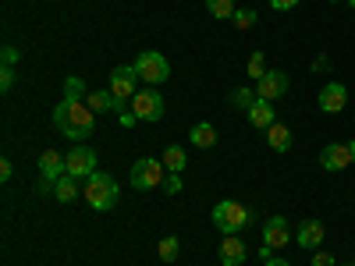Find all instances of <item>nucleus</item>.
I'll use <instances>...</instances> for the list:
<instances>
[{
    "label": "nucleus",
    "instance_id": "nucleus-1",
    "mask_svg": "<svg viewBox=\"0 0 355 266\" xmlns=\"http://www.w3.org/2000/svg\"><path fill=\"white\" fill-rule=\"evenodd\" d=\"M53 125L61 128L64 139L82 142V139L93 135V128H96V114L85 107V100H61V103L53 107Z\"/></svg>",
    "mask_w": 355,
    "mask_h": 266
},
{
    "label": "nucleus",
    "instance_id": "nucleus-2",
    "mask_svg": "<svg viewBox=\"0 0 355 266\" xmlns=\"http://www.w3.org/2000/svg\"><path fill=\"white\" fill-rule=\"evenodd\" d=\"M82 195H85V202L93 206V210H100V213H107V210H114L117 206V181L110 174H103V170H96V174H89L85 177V188H82Z\"/></svg>",
    "mask_w": 355,
    "mask_h": 266
},
{
    "label": "nucleus",
    "instance_id": "nucleus-3",
    "mask_svg": "<svg viewBox=\"0 0 355 266\" xmlns=\"http://www.w3.org/2000/svg\"><path fill=\"white\" fill-rule=\"evenodd\" d=\"M249 220H252V210L239 199H220L214 206V227L220 234H239L242 227H249Z\"/></svg>",
    "mask_w": 355,
    "mask_h": 266
},
{
    "label": "nucleus",
    "instance_id": "nucleus-4",
    "mask_svg": "<svg viewBox=\"0 0 355 266\" xmlns=\"http://www.w3.org/2000/svg\"><path fill=\"white\" fill-rule=\"evenodd\" d=\"M135 71H139V78L146 82V85H164L167 78H171V64H167V57L164 53H157V50H142L139 57H135V64H132Z\"/></svg>",
    "mask_w": 355,
    "mask_h": 266
},
{
    "label": "nucleus",
    "instance_id": "nucleus-5",
    "mask_svg": "<svg viewBox=\"0 0 355 266\" xmlns=\"http://www.w3.org/2000/svg\"><path fill=\"white\" fill-rule=\"evenodd\" d=\"M164 177H167V167L164 160H153V157H142L132 163V185L135 192H153L164 185Z\"/></svg>",
    "mask_w": 355,
    "mask_h": 266
},
{
    "label": "nucleus",
    "instance_id": "nucleus-6",
    "mask_svg": "<svg viewBox=\"0 0 355 266\" xmlns=\"http://www.w3.org/2000/svg\"><path fill=\"white\" fill-rule=\"evenodd\" d=\"M132 114L135 121H146V125H157L164 117V96L157 93V89H139V93L132 96Z\"/></svg>",
    "mask_w": 355,
    "mask_h": 266
},
{
    "label": "nucleus",
    "instance_id": "nucleus-7",
    "mask_svg": "<svg viewBox=\"0 0 355 266\" xmlns=\"http://www.w3.org/2000/svg\"><path fill=\"white\" fill-rule=\"evenodd\" d=\"M135 82H139V71H135V68H114L110 78H107V89H110V93L121 100V103H132V96L139 93Z\"/></svg>",
    "mask_w": 355,
    "mask_h": 266
},
{
    "label": "nucleus",
    "instance_id": "nucleus-8",
    "mask_svg": "<svg viewBox=\"0 0 355 266\" xmlns=\"http://www.w3.org/2000/svg\"><path fill=\"white\" fill-rule=\"evenodd\" d=\"M320 167L331 170V174L352 167V142H327V145L320 150Z\"/></svg>",
    "mask_w": 355,
    "mask_h": 266
},
{
    "label": "nucleus",
    "instance_id": "nucleus-9",
    "mask_svg": "<svg viewBox=\"0 0 355 266\" xmlns=\"http://www.w3.org/2000/svg\"><path fill=\"white\" fill-rule=\"evenodd\" d=\"M316 103H320L323 114H341V110L348 107V85H341V82H327V85L320 89Z\"/></svg>",
    "mask_w": 355,
    "mask_h": 266
},
{
    "label": "nucleus",
    "instance_id": "nucleus-10",
    "mask_svg": "<svg viewBox=\"0 0 355 266\" xmlns=\"http://www.w3.org/2000/svg\"><path fill=\"white\" fill-rule=\"evenodd\" d=\"M64 163H68V174H71V177L96 174V153L89 150V145H75V150L64 157Z\"/></svg>",
    "mask_w": 355,
    "mask_h": 266
},
{
    "label": "nucleus",
    "instance_id": "nucleus-11",
    "mask_svg": "<svg viewBox=\"0 0 355 266\" xmlns=\"http://www.w3.org/2000/svg\"><path fill=\"white\" fill-rule=\"evenodd\" d=\"M217 256H220V266H242L249 259V245L239 238V234H224Z\"/></svg>",
    "mask_w": 355,
    "mask_h": 266
},
{
    "label": "nucleus",
    "instance_id": "nucleus-12",
    "mask_svg": "<svg viewBox=\"0 0 355 266\" xmlns=\"http://www.w3.org/2000/svg\"><path fill=\"white\" fill-rule=\"evenodd\" d=\"M288 85H291V82H288V75H284V71H266V75L256 82V93H259L263 100L277 103V100L288 93Z\"/></svg>",
    "mask_w": 355,
    "mask_h": 266
},
{
    "label": "nucleus",
    "instance_id": "nucleus-13",
    "mask_svg": "<svg viewBox=\"0 0 355 266\" xmlns=\"http://www.w3.org/2000/svg\"><path fill=\"white\" fill-rule=\"evenodd\" d=\"M291 242V231H288V220L284 217H270L263 224V245L266 249H284Z\"/></svg>",
    "mask_w": 355,
    "mask_h": 266
},
{
    "label": "nucleus",
    "instance_id": "nucleus-14",
    "mask_svg": "<svg viewBox=\"0 0 355 266\" xmlns=\"http://www.w3.org/2000/svg\"><path fill=\"white\" fill-rule=\"evenodd\" d=\"M85 107L93 110V114H114V110H121L125 103L117 100V96L110 93V89H93V93L85 96Z\"/></svg>",
    "mask_w": 355,
    "mask_h": 266
},
{
    "label": "nucleus",
    "instance_id": "nucleus-15",
    "mask_svg": "<svg viewBox=\"0 0 355 266\" xmlns=\"http://www.w3.org/2000/svg\"><path fill=\"white\" fill-rule=\"evenodd\" d=\"M274 121H277V107H274L270 100H263V96H259V100H256V103L249 107V125H252V128H263V132H266V128H270Z\"/></svg>",
    "mask_w": 355,
    "mask_h": 266
},
{
    "label": "nucleus",
    "instance_id": "nucleus-16",
    "mask_svg": "<svg viewBox=\"0 0 355 266\" xmlns=\"http://www.w3.org/2000/svg\"><path fill=\"white\" fill-rule=\"evenodd\" d=\"M323 220H302V227H299V234H295V242H299L302 249H320L323 245Z\"/></svg>",
    "mask_w": 355,
    "mask_h": 266
},
{
    "label": "nucleus",
    "instance_id": "nucleus-17",
    "mask_svg": "<svg viewBox=\"0 0 355 266\" xmlns=\"http://www.w3.org/2000/svg\"><path fill=\"white\" fill-rule=\"evenodd\" d=\"M40 174L46 177V181H57V177H64V174H68L64 157L57 153V150H46V153L40 157Z\"/></svg>",
    "mask_w": 355,
    "mask_h": 266
},
{
    "label": "nucleus",
    "instance_id": "nucleus-18",
    "mask_svg": "<svg viewBox=\"0 0 355 266\" xmlns=\"http://www.w3.org/2000/svg\"><path fill=\"white\" fill-rule=\"evenodd\" d=\"M266 145H270L274 153H288L291 150V128L281 125V121H274L270 128H266Z\"/></svg>",
    "mask_w": 355,
    "mask_h": 266
},
{
    "label": "nucleus",
    "instance_id": "nucleus-19",
    "mask_svg": "<svg viewBox=\"0 0 355 266\" xmlns=\"http://www.w3.org/2000/svg\"><path fill=\"white\" fill-rule=\"evenodd\" d=\"M189 139H192L196 150H214V145H217V128H214L210 121H199V125L189 132Z\"/></svg>",
    "mask_w": 355,
    "mask_h": 266
},
{
    "label": "nucleus",
    "instance_id": "nucleus-20",
    "mask_svg": "<svg viewBox=\"0 0 355 266\" xmlns=\"http://www.w3.org/2000/svg\"><path fill=\"white\" fill-rule=\"evenodd\" d=\"M164 167H167V174H182L189 167L185 145H167V150H164Z\"/></svg>",
    "mask_w": 355,
    "mask_h": 266
},
{
    "label": "nucleus",
    "instance_id": "nucleus-21",
    "mask_svg": "<svg viewBox=\"0 0 355 266\" xmlns=\"http://www.w3.org/2000/svg\"><path fill=\"white\" fill-rule=\"evenodd\" d=\"M75 195H78V177L64 174V177H57V181H53V199L57 202H71Z\"/></svg>",
    "mask_w": 355,
    "mask_h": 266
},
{
    "label": "nucleus",
    "instance_id": "nucleus-22",
    "mask_svg": "<svg viewBox=\"0 0 355 266\" xmlns=\"http://www.w3.org/2000/svg\"><path fill=\"white\" fill-rule=\"evenodd\" d=\"M256 100H259V93H256V89H249V85H242V89H234V93H231V103L239 107V110H245V114H249V107Z\"/></svg>",
    "mask_w": 355,
    "mask_h": 266
},
{
    "label": "nucleus",
    "instance_id": "nucleus-23",
    "mask_svg": "<svg viewBox=\"0 0 355 266\" xmlns=\"http://www.w3.org/2000/svg\"><path fill=\"white\" fill-rule=\"evenodd\" d=\"M85 96H89V89H85V78H78V75L64 78V100H85Z\"/></svg>",
    "mask_w": 355,
    "mask_h": 266
},
{
    "label": "nucleus",
    "instance_id": "nucleus-24",
    "mask_svg": "<svg viewBox=\"0 0 355 266\" xmlns=\"http://www.w3.org/2000/svg\"><path fill=\"white\" fill-rule=\"evenodd\" d=\"M206 11L220 21H227V18H234V0H206Z\"/></svg>",
    "mask_w": 355,
    "mask_h": 266
},
{
    "label": "nucleus",
    "instance_id": "nucleus-25",
    "mask_svg": "<svg viewBox=\"0 0 355 266\" xmlns=\"http://www.w3.org/2000/svg\"><path fill=\"white\" fill-rule=\"evenodd\" d=\"M157 252H160V259H164V263H174V259H178V252H182V242H178L174 234H167V238H160Z\"/></svg>",
    "mask_w": 355,
    "mask_h": 266
},
{
    "label": "nucleus",
    "instance_id": "nucleus-26",
    "mask_svg": "<svg viewBox=\"0 0 355 266\" xmlns=\"http://www.w3.org/2000/svg\"><path fill=\"white\" fill-rule=\"evenodd\" d=\"M263 75H266V57H263V50H256V53L249 57V78L259 82Z\"/></svg>",
    "mask_w": 355,
    "mask_h": 266
},
{
    "label": "nucleus",
    "instance_id": "nucleus-27",
    "mask_svg": "<svg viewBox=\"0 0 355 266\" xmlns=\"http://www.w3.org/2000/svg\"><path fill=\"white\" fill-rule=\"evenodd\" d=\"M256 25V11L249 8V11H234V28H239V33H249V28Z\"/></svg>",
    "mask_w": 355,
    "mask_h": 266
},
{
    "label": "nucleus",
    "instance_id": "nucleus-28",
    "mask_svg": "<svg viewBox=\"0 0 355 266\" xmlns=\"http://www.w3.org/2000/svg\"><path fill=\"white\" fill-rule=\"evenodd\" d=\"M15 78H18L15 68H8V64L0 68V93H11V89H15Z\"/></svg>",
    "mask_w": 355,
    "mask_h": 266
},
{
    "label": "nucleus",
    "instance_id": "nucleus-29",
    "mask_svg": "<svg viewBox=\"0 0 355 266\" xmlns=\"http://www.w3.org/2000/svg\"><path fill=\"white\" fill-rule=\"evenodd\" d=\"M164 192H167V195L182 192V174H167V177H164Z\"/></svg>",
    "mask_w": 355,
    "mask_h": 266
},
{
    "label": "nucleus",
    "instance_id": "nucleus-30",
    "mask_svg": "<svg viewBox=\"0 0 355 266\" xmlns=\"http://www.w3.org/2000/svg\"><path fill=\"white\" fill-rule=\"evenodd\" d=\"M18 57H21V50H18V46H4V53H0V61H4L8 68H15V64H18Z\"/></svg>",
    "mask_w": 355,
    "mask_h": 266
},
{
    "label": "nucleus",
    "instance_id": "nucleus-31",
    "mask_svg": "<svg viewBox=\"0 0 355 266\" xmlns=\"http://www.w3.org/2000/svg\"><path fill=\"white\" fill-rule=\"evenodd\" d=\"M270 8L274 11H295V8H299V0H270Z\"/></svg>",
    "mask_w": 355,
    "mask_h": 266
},
{
    "label": "nucleus",
    "instance_id": "nucleus-32",
    "mask_svg": "<svg viewBox=\"0 0 355 266\" xmlns=\"http://www.w3.org/2000/svg\"><path fill=\"white\" fill-rule=\"evenodd\" d=\"M313 266H338V263H334L331 252H316V256H313Z\"/></svg>",
    "mask_w": 355,
    "mask_h": 266
},
{
    "label": "nucleus",
    "instance_id": "nucleus-33",
    "mask_svg": "<svg viewBox=\"0 0 355 266\" xmlns=\"http://www.w3.org/2000/svg\"><path fill=\"white\" fill-rule=\"evenodd\" d=\"M11 174H15L11 160H0V181H11Z\"/></svg>",
    "mask_w": 355,
    "mask_h": 266
},
{
    "label": "nucleus",
    "instance_id": "nucleus-34",
    "mask_svg": "<svg viewBox=\"0 0 355 266\" xmlns=\"http://www.w3.org/2000/svg\"><path fill=\"white\" fill-rule=\"evenodd\" d=\"M263 266H291V263L281 259V256H270V259H263Z\"/></svg>",
    "mask_w": 355,
    "mask_h": 266
},
{
    "label": "nucleus",
    "instance_id": "nucleus-35",
    "mask_svg": "<svg viewBox=\"0 0 355 266\" xmlns=\"http://www.w3.org/2000/svg\"><path fill=\"white\" fill-rule=\"evenodd\" d=\"M352 167H355V142H352Z\"/></svg>",
    "mask_w": 355,
    "mask_h": 266
},
{
    "label": "nucleus",
    "instance_id": "nucleus-36",
    "mask_svg": "<svg viewBox=\"0 0 355 266\" xmlns=\"http://www.w3.org/2000/svg\"><path fill=\"white\" fill-rule=\"evenodd\" d=\"M345 4H348V8H352V11H355V0H345Z\"/></svg>",
    "mask_w": 355,
    "mask_h": 266
},
{
    "label": "nucleus",
    "instance_id": "nucleus-37",
    "mask_svg": "<svg viewBox=\"0 0 355 266\" xmlns=\"http://www.w3.org/2000/svg\"><path fill=\"white\" fill-rule=\"evenodd\" d=\"M341 266H355V263H341Z\"/></svg>",
    "mask_w": 355,
    "mask_h": 266
},
{
    "label": "nucleus",
    "instance_id": "nucleus-38",
    "mask_svg": "<svg viewBox=\"0 0 355 266\" xmlns=\"http://www.w3.org/2000/svg\"><path fill=\"white\" fill-rule=\"evenodd\" d=\"M327 4H338V0H327Z\"/></svg>",
    "mask_w": 355,
    "mask_h": 266
}]
</instances>
